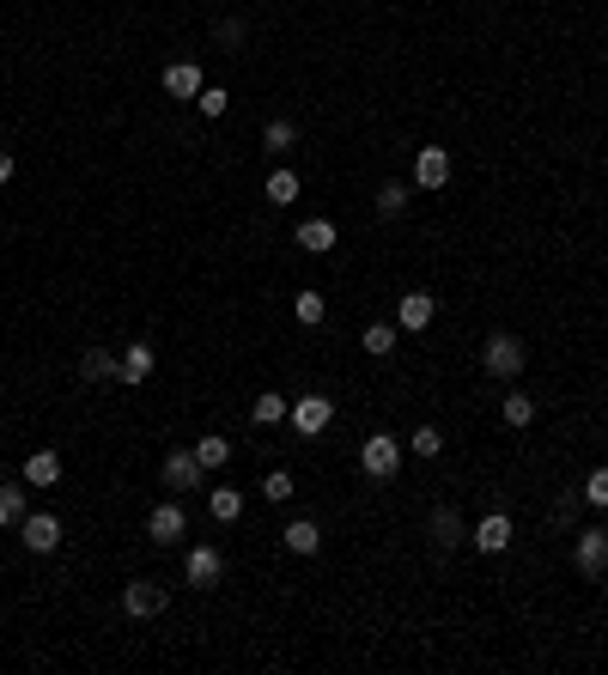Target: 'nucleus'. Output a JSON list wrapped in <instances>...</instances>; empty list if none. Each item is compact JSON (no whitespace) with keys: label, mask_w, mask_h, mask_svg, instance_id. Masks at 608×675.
Listing matches in <instances>:
<instances>
[{"label":"nucleus","mask_w":608,"mask_h":675,"mask_svg":"<svg viewBox=\"0 0 608 675\" xmlns=\"http://www.w3.org/2000/svg\"><path fill=\"white\" fill-rule=\"evenodd\" d=\"M523 359H529V347H523L517 335H505V329H493V335L481 341V365H487V378H499V384H511V378H517Z\"/></svg>","instance_id":"obj_1"},{"label":"nucleus","mask_w":608,"mask_h":675,"mask_svg":"<svg viewBox=\"0 0 608 675\" xmlns=\"http://www.w3.org/2000/svg\"><path fill=\"white\" fill-rule=\"evenodd\" d=\"M171 609V590L159 584V578H128L122 584V615H134V621H159Z\"/></svg>","instance_id":"obj_2"},{"label":"nucleus","mask_w":608,"mask_h":675,"mask_svg":"<svg viewBox=\"0 0 608 675\" xmlns=\"http://www.w3.org/2000/svg\"><path fill=\"white\" fill-rule=\"evenodd\" d=\"M359 469H365L371 481H390V475L402 469V438H396V432H371V438L359 444Z\"/></svg>","instance_id":"obj_3"},{"label":"nucleus","mask_w":608,"mask_h":675,"mask_svg":"<svg viewBox=\"0 0 608 675\" xmlns=\"http://www.w3.org/2000/svg\"><path fill=\"white\" fill-rule=\"evenodd\" d=\"M329 420H335V402H329L323 390H304V396L292 402V414H286V426H292L298 438H323Z\"/></svg>","instance_id":"obj_4"},{"label":"nucleus","mask_w":608,"mask_h":675,"mask_svg":"<svg viewBox=\"0 0 608 675\" xmlns=\"http://www.w3.org/2000/svg\"><path fill=\"white\" fill-rule=\"evenodd\" d=\"M159 481L171 493H207V469L195 450H165V463H159Z\"/></svg>","instance_id":"obj_5"},{"label":"nucleus","mask_w":608,"mask_h":675,"mask_svg":"<svg viewBox=\"0 0 608 675\" xmlns=\"http://www.w3.org/2000/svg\"><path fill=\"white\" fill-rule=\"evenodd\" d=\"M183 530H189V511H183L177 499H165V505L146 511V542H152V548H177Z\"/></svg>","instance_id":"obj_6"},{"label":"nucleus","mask_w":608,"mask_h":675,"mask_svg":"<svg viewBox=\"0 0 608 675\" xmlns=\"http://www.w3.org/2000/svg\"><path fill=\"white\" fill-rule=\"evenodd\" d=\"M19 542H25V554H61V517L55 511H25Z\"/></svg>","instance_id":"obj_7"},{"label":"nucleus","mask_w":608,"mask_h":675,"mask_svg":"<svg viewBox=\"0 0 608 675\" xmlns=\"http://www.w3.org/2000/svg\"><path fill=\"white\" fill-rule=\"evenodd\" d=\"M572 566H578V578H602L608 572V530L596 523V530H578V542H572Z\"/></svg>","instance_id":"obj_8"},{"label":"nucleus","mask_w":608,"mask_h":675,"mask_svg":"<svg viewBox=\"0 0 608 675\" xmlns=\"http://www.w3.org/2000/svg\"><path fill=\"white\" fill-rule=\"evenodd\" d=\"M183 578H189L195 590H213V584L225 578V554H219L213 542H195V548L183 554Z\"/></svg>","instance_id":"obj_9"},{"label":"nucleus","mask_w":608,"mask_h":675,"mask_svg":"<svg viewBox=\"0 0 608 675\" xmlns=\"http://www.w3.org/2000/svg\"><path fill=\"white\" fill-rule=\"evenodd\" d=\"M438 317V298L432 292H402V305H396V329L402 335H426Z\"/></svg>","instance_id":"obj_10"},{"label":"nucleus","mask_w":608,"mask_h":675,"mask_svg":"<svg viewBox=\"0 0 608 675\" xmlns=\"http://www.w3.org/2000/svg\"><path fill=\"white\" fill-rule=\"evenodd\" d=\"M152 365H159L152 341H128V347H122V371H116V384H122V390H140V384L152 378Z\"/></svg>","instance_id":"obj_11"},{"label":"nucleus","mask_w":608,"mask_h":675,"mask_svg":"<svg viewBox=\"0 0 608 675\" xmlns=\"http://www.w3.org/2000/svg\"><path fill=\"white\" fill-rule=\"evenodd\" d=\"M511 536H517V530H511V517H505V511H487L475 530H469V548H481V554H505V548H511Z\"/></svg>","instance_id":"obj_12"},{"label":"nucleus","mask_w":608,"mask_h":675,"mask_svg":"<svg viewBox=\"0 0 608 675\" xmlns=\"http://www.w3.org/2000/svg\"><path fill=\"white\" fill-rule=\"evenodd\" d=\"M432 548H463L469 542V523H463V511L456 505H432Z\"/></svg>","instance_id":"obj_13"},{"label":"nucleus","mask_w":608,"mask_h":675,"mask_svg":"<svg viewBox=\"0 0 608 675\" xmlns=\"http://www.w3.org/2000/svg\"><path fill=\"white\" fill-rule=\"evenodd\" d=\"M414 183L420 189H444L450 183V146H420L414 153Z\"/></svg>","instance_id":"obj_14"},{"label":"nucleus","mask_w":608,"mask_h":675,"mask_svg":"<svg viewBox=\"0 0 608 675\" xmlns=\"http://www.w3.org/2000/svg\"><path fill=\"white\" fill-rule=\"evenodd\" d=\"M280 542H286V554H298V560H311V554L323 548V523H317V517H292L286 530H280Z\"/></svg>","instance_id":"obj_15"},{"label":"nucleus","mask_w":608,"mask_h":675,"mask_svg":"<svg viewBox=\"0 0 608 675\" xmlns=\"http://www.w3.org/2000/svg\"><path fill=\"white\" fill-rule=\"evenodd\" d=\"M201 86H207V73H201L195 61H171V67H165V98L195 104V98H201Z\"/></svg>","instance_id":"obj_16"},{"label":"nucleus","mask_w":608,"mask_h":675,"mask_svg":"<svg viewBox=\"0 0 608 675\" xmlns=\"http://www.w3.org/2000/svg\"><path fill=\"white\" fill-rule=\"evenodd\" d=\"M116 371H122V353H110V347H86L80 353V378L86 384H116Z\"/></svg>","instance_id":"obj_17"},{"label":"nucleus","mask_w":608,"mask_h":675,"mask_svg":"<svg viewBox=\"0 0 608 675\" xmlns=\"http://www.w3.org/2000/svg\"><path fill=\"white\" fill-rule=\"evenodd\" d=\"M262 195H268V207H292V201L304 195V177L280 165V171H268V183H262Z\"/></svg>","instance_id":"obj_18"},{"label":"nucleus","mask_w":608,"mask_h":675,"mask_svg":"<svg viewBox=\"0 0 608 675\" xmlns=\"http://www.w3.org/2000/svg\"><path fill=\"white\" fill-rule=\"evenodd\" d=\"M61 481V450H31L25 457V487H55Z\"/></svg>","instance_id":"obj_19"},{"label":"nucleus","mask_w":608,"mask_h":675,"mask_svg":"<svg viewBox=\"0 0 608 675\" xmlns=\"http://www.w3.org/2000/svg\"><path fill=\"white\" fill-rule=\"evenodd\" d=\"M298 244H304V256H329L335 250V219H304Z\"/></svg>","instance_id":"obj_20"},{"label":"nucleus","mask_w":608,"mask_h":675,"mask_svg":"<svg viewBox=\"0 0 608 675\" xmlns=\"http://www.w3.org/2000/svg\"><path fill=\"white\" fill-rule=\"evenodd\" d=\"M207 517L213 523H238L244 517V493L238 487H207Z\"/></svg>","instance_id":"obj_21"},{"label":"nucleus","mask_w":608,"mask_h":675,"mask_svg":"<svg viewBox=\"0 0 608 675\" xmlns=\"http://www.w3.org/2000/svg\"><path fill=\"white\" fill-rule=\"evenodd\" d=\"M396 341H402V329H396V323H365V335H359V347H365L371 359H390V353H396Z\"/></svg>","instance_id":"obj_22"},{"label":"nucleus","mask_w":608,"mask_h":675,"mask_svg":"<svg viewBox=\"0 0 608 675\" xmlns=\"http://www.w3.org/2000/svg\"><path fill=\"white\" fill-rule=\"evenodd\" d=\"M292 146H298V122H292V116H274V122L262 128V153L280 159V153H292Z\"/></svg>","instance_id":"obj_23"},{"label":"nucleus","mask_w":608,"mask_h":675,"mask_svg":"<svg viewBox=\"0 0 608 675\" xmlns=\"http://www.w3.org/2000/svg\"><path fill=\"white\" fill-rule=\"evenodd\" d=\"M189 450H195V457H201V469H207V475H213V469H225V463H232V438H219V432L195 438Z\"/></svg>","instance_id":"obj_24"},{"label":"nucleus","mask_w":608,"mask_h":675,"mask_svg":"<svg viewBox=\"0 0 608 675\" xmlns=\"http://www.w3.org/2000/svg\"><path fill=\"white\" fill-rule=\"evenodd\" d=\"M25 511H31L25 487H19V481H7V487H0V530H19V523H25Z\"/></svg>","instance_id":"obj_25"},{"label":"nucleus","mask_w":608,"mask_h":675,"mask_svg":"<svg viewBox=\"0 0 608 675\" xmlns=\"http://www.w3.org/2000/svg\"><path fill=\"white\" fill-rule=\"evenodd\" d=\"M499 420H505L511 432H523L529 420H536V396H523V390H505V402H499Z\"/></svg>","instance_id":"obj_26"},{"label":"nucleus","mask_w":608,"mask_h":675,"mask_svg":"<svg viewBox=\"0 0 608 675\" xmlns=\"http://www.w3.org/2000/svg\"><path fill=\"white\" fill-rule=\"evenodd\" d=\"M292 317H298L304 329H317V323L329 317V298H323V292H311V286H304V292H292Z\"/></svg>","instance_id":"obj_27"},{"label":"nucleus","mask_w":608,"mask_h":675,"mask_svg":"<svg viewBox=\"0 0 608 675\" xmlns=\"http://www.w3.org/2000/svg\"><path fill=\"white\" fill-rule=\"evenodd\" d=\"M286 414H292V402H286L280 390H262V396H256V408H250V420H256V426H286Z\"/></svg>","instance_id":"obj_28"},{"label":"nucleus","mask_w":608,"mask_h":675,"mask_svg":"<svg viewBox=\"0 0 608 675\" xmlns=\"http://www.w3.org/2000/svg\"><path fill=\"white\" fill-rule=\"evenodd\" d=\"M408 450H414V457H426V463H432L438 450H444V432H438V426H414V432H408Z\"/></svg>","instance_id":"obj_29"},{"label":"nucleus","mask_w":608,"mask_h":675,"mask_svg":"<svg viewBox=\"0 0 608 675\" xmlns=\"http://www.w3.org/2000/svg\"><path fill=\"white\" fill-rule=\"evenodd\" d=\"M195 110H201L207 122H219L225 110H232V92H225V86H201V98H195Z\"/></svg>","instance_id":"obj_30"},{"label":"nucleus","mask_w":608,"mask_h":675,"mask_svg":"<svg viewBox=\"0 0 608 675\" xmlns=\"http://www.w3.org/2000/svg\"><path fill=\"white\" fill-rule=\"evenodd\" d=\"M292 493H298V487H292L286 469H268V475H262V499H268V505H286Z\"/></svg>","instance_id":"obj_31"},{"label":"nucleus","mask_w":608,"mask_h":675,"mask_svg":"<svg viewBox=\"0 0 608 675\" xmlns=\"http://www.w3.org/2000/svg\"><path fill=\"white\" fill-rule=\"evenodd\" d=\"M578 499H584V505H596V511H608V469H590V475H584V487H578Z\"/></svg>","instance_id":"obj_32"},{"label":"nucleus","mask_w":608,"mask_h":675,"mask_svg":"<svg viewBox=\"0 0 608 675\" xmlns=\"http://www.w3.org/2000/svg\"><path fill=\"white\" fill-rule=\"evenodd\" d=\"M396 213H408V189L384 183V189H377V219H396Z\"/></svg>","instance_id":"obj_33"},{"label":"nucleus","mask_w":608,"mask_h":675,"mask_svg":"<svg viewBox=\"0 0 608 675\" xmlns=\"http://www.w3.org/2000/svg\"><path fill=\"white\" fill-rule=\"evenodd\" d=\"M213 37H219V49H238V43H244L250 31H244V19H225V25H219Z\"/></svg>","instance_id":"obj_34"},{"label":"nucleus","mask_w":608,"mask_h":675,"mask_svg":"<svg viewBox=\"0 0 608 675\" xmlns=\"http://www.w3.org/2000/svg\"><path fill=\"white\" fill-rule=\"evenodd\" d=\"M7 183H13V153L0 146V189H7Z\"/></svg>","instance_id":"obj_35"}]
</instances>
